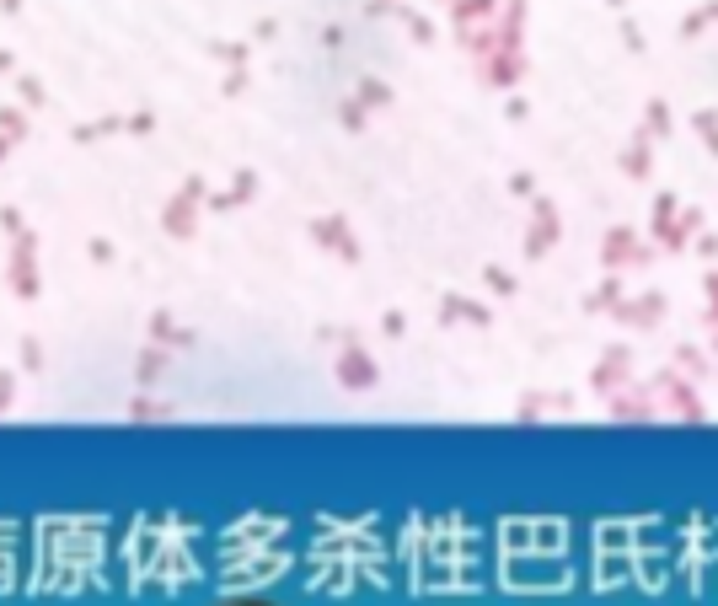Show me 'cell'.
Instances as JSON below:
<instances>
[{
  "label": "cell",
  "mask_w": 718,
  "mask_h": 606,
  "mask_svg": "<svg viewBox=\"0 0 718 606\" xmlns=\"http://www.w3.org/2000/svg\"><path fill=\"white\" fill-rule=\"evenodd\" d=\"M649 124H654V129H659V134H665V129H670V113H665V108H659V102H654V108H649Z\"/></svg>",
  "instance_id": "3957f363"
},
{
  "label": "cell",
  "mask_w": 718,
  "mask_h": 606,
  "mask_svg": "<svg viewBox=\"0 0 718 606\" xmlns=\"http://www.w3.org/2000/svg\"><path fill=\"white\" fill-rule=\"evenodd\" d=\"M344 381H348V386H370V381H375V370H370V359H365V354H348V359H344Z\"/></svg>",
  "instance_id": "6da1fadb"
},
{
  "label": "cell",
  "mask_w": 718,
  "mask_h": 606,
  "mask_svg": "<svg viewBox=\"0 0 718 606\" xmlns=\"http://www.w3.org/2000/svg\"><path fill=\"white\" fill-rule=\"evenodd\" d=\"M611 5H622V0H611Z\"/></svg>",
  "instance_id": "277c9868"
},
{
  "label": "cell",
  "mask_w": 718,
  "mask_h": 606,
  "mask_svg": "<svg viewBox=\"0 0 718 606\" xmlns=\"http://www.w3.org/2000/svg\"><path fill=\"white\" fill-rule=\"evenodd\" d=\"M697 129L708 134V145H713V151H718V118H713V113H697Z\"/></svg>",
  "instance_id": "7a4b0ae2"
}]
</instances>
